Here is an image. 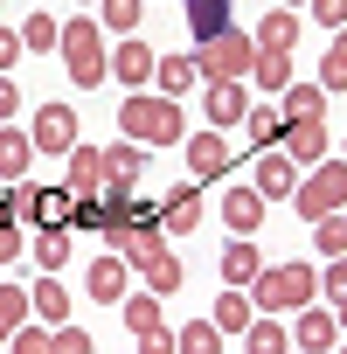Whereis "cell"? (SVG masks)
Instances as JSON below:
<instances>
[{"label":"cell","mask_w":347,"mask_h":354,"mask_svg":"<svg viewBox=\"0 0 347 354\" xmlns=\"http://www.w3.org/2000/svg\"><path fill=\"white\" fill-rule=\"evenodd\" d=\"M312 299H319V271L312 264H264L257 285H250V306L271 313V319L278 313H306Z\"/></svg>","instance_id":"obj_1"},{"label":"cell","mask_w":347,"mask_h":354,"mask_svg":"<svg viewBox=\"0 0 347 354\" xmlns=\"http://www.w3.org/2000/svg\"><path fill=\"white\" fill-rule=\"evenodd\" d=\"M118 132H125L132 146H174L188 125H181V104H174V97H146V91H132V97L118 104Z\"/></svg>","instance_id":"obj_2"},{"label":"cell","mask_w":347,"mask_h":354,"mask_svg":"<svg viewBox=\"0 0 347 354\" xmlns=\"http://www.w3.org/2000/svg\"><path fill=\"white\" fill-rule=\"evenodd\" d=\"M118 257L146 278V292L153 299H174L181 292V257H174L167 243H160V230H139V236H118Z\"/></svg>","instance_id":"obj_3"},{"label":"cell","mask_w":347,"mask_h":354,"mask_svg":"<svg viewBox=\"0 0 347 354\" xmlns=\"http://www.w3.org/2000/svg\"><path fill=\"white\" fill-rule=\"evenodd\" d=\"M63 70H70V84H104L111 77V56H104V28H97V15H77V21H63Z\"/></svg>","instance_id":"obj_4"},{"label":"cell","mask_w":347,"mask_h":354,"mask_svg":"<svg viewBox=\"0 0 347 354\" xmlns=\"http://www.w3.org/2000/svg\"><path fill=\"white\" fill-rule=\"evenodd\" d=\"M292 209L306 216V223H319V216H340L347 209V160H319V167H306L299 174V188H292Z\"/></svg>","instance_id":"obj_5"},{"label":"cell","mask_w":347,"mask_h":354,"mask_svg":"<svg viewBox=\"0 0 347 354\" xmlns=\"http://www.w3.org/2000/svg\"><path fill=\"white\" fill-rule=\"evenodd\" d=\"M250 63H257V42H250L243 28H229V35H216V42H195V70H202L209 84H243Z\"/></svg>","instance_id":"obj_6"},{"label":"cell","mask_w":347,"mask_h":354,"mask_svg":"<svg viewBox=\"0 0 347 354\" xmlns=\"http://www.w3.org/2000/svg\"><path fill=\"white\" fill-rule=\"evenodd\" d=\"M28 139H35V153H63V160H70V146H77V111H70V104H42L35 125H28Z\"/></svg>","instance_id":"obj_7"},{"label":"cell","mask_w":347,"mask_h":354,"mask_svg":"<svg viewBox=\"0 0 347 354\" xmlns=\"http://www.w3.org/2000/svg\"><path fill=\"white\" fill-rule=\"evenodd\" d=\"M229 139L223 132H195L188 139V167H195V188H209V181H223V174H229Z\"/></svg>","instance_id":"obj_8"},{"label":"cell","mask_w":347,"mask_h":354,"mask_svg":"<svg viewBox=\"0 0 347 354\" xmlns=\"http://www.w3.org/2000/svg\"><path fill=\"white\" fill-rule=\"evenodd\" d=\"M153 63H160V56H153V49H146L139 35H125V42L111 49V84L139 91V84H153Z\"/></svg>","instance_id":"obj_9"},{"label":"cell","mask_w":347,"mask_h":354,"mask_svg":"<svg viewBox=\"0 0 347 354\" xmlns=\"http://www.w3.org/2000/svg\"><path fill=\"white\" fill-rule=\"evenodd\" d=\"M278 153H285L292 167H319V160L333 153V132H326V125H285Z\"/></svg>","instance_id":"obj_10"},{"label":"cell","mask_w":347,"mask_h":354,"mask_svg":"<svg viewBox=\"0 0 347 354\" xmlns=\"http://www.w3.org/2000/svg\"><path fill=\"white\" fill-rule=\"evenodd\" d=\"M70 195H104V146H70V174H63Z\"/></svg>","instance_id":"obj_11"},{"label":"cell","mask_w":347,"mask_h":354,"mask_svg":"<svg viewBox=\"0 0 347 354\" xmlns=\"http://www.w3.org/2000/svg\"><path fill=\"white\" fill-rule=\"evenodd\" d=\"M160 230H167V236H195V230H202V188H174V195L160 202Z\"/></svg>","instance_id":"obj_12"},{"label":"cell","mask_w":347,"mask_h":354,"mask_svg":"<svg viewBox=\"0 0 347 354\" xmlns=\"http://www.w3.org/2000/svg\"><path fill=\"white\" fill-rule=\"evenodd\" d=\"M250 188H257L264 202H285V195L299 188V167H292V160L271 146V153H257V181H250Z\"/></svg>","instance_id":"obj_13"},{"label":"cell","mask_w":347,"mask_h":354,"mask_svg":"<svg viewBox=\"0 0 347 354\" xmlns=\"http://www.w3.org/2000/svg\"><path fill=\"white\" fill-rule=\"evenodd\" d=\"M299 28H306V21H299L292 8H271V15L257 21V35H250V42H257L264 56H292V42H299Z\"/></svg>","instance_id":"obj_14"},{"label":"cell","mask_w":347,"mask_h":354,"mask_svg":"<svg viewBox=\"0 0 347 354\" xmlns=\"http://www.w3.org/2000/svg\"><path fill=\"white\" fill-rule=\"evenodd\" d=\"M278 118H285V125H326V91H319V84H292V91L278 97Z\"/></svg>","instance_id":"obj_15"},{"label":"cell","mask_w":347,"mask_h":354,"mask_svg":"<svg viewBox=\"0 0 347 354\" xmlns=\"http://www.w3.org/2000/svg\"><path fill=\"white\" fill-rule=\"evenodd\" d=\"M257 271H264V250H257L250 236H236V243H223V285H236V292H250V285H257Z\"/></svg>","instance_id":"obj_16"},{"label":"cell","mask_w":347,"mask_h":354,"mask_svg":"<svg viewBox=\"0 0 347 354\" xmlns=\"http://www.w3.org/2000/svg\"><path fill=\"white\" fill-rule=\"evenodd\" d=\"M125 278H132V264H125L118 250H104V257L91 264V278H84V292H91L97 306H111V299H125Z\"/></svg>","instance_id":"obj_17"},{"label":"cell","mask_w":347,"mask_h":354,"mask_svg":"<svg viewBox=\"0 0 347 354\" xmlns=\"http://www.w3.org/2000/svg\"><path fill=\"white\" fill-rule=\"evenodd\" d=\"M146 174V146H132V139H111L104 146V188H132Z\"/></svg>","instance_id":"obj_18"},{"label":"cell","mask_w":347,"mask_h":354,"mask_svg":"<svg viewBox=\"0 0 347 354\" xmlns=\"http://www.w3.org/2000/svg\"><path fill=\"white\" fill-rule=\"evenodd\" d=\"M28 250H35V264H42V271H56V278H63V264H70V250H77V230H70V223H49V230H35V243H28Z\"/></svg>","instance_id":"obj_19"},{"label":"cell","mask_w":347,"mask_h":354,"mask_svg":"<svg viewBox=\"0 0 347 354\" xmlns=\"http://www.w3.org/2000/svg\"><path fill=\"white\" fill-rule=\"evenodd\" d=\"M292 347L299 354H333V313L326 306H306L299 326H292Z\"/></svg>","instance_id":"obj_20"},{"label":"cell","mask_w":347,"mask_h":354,"mask_svg":"<svg viewBox=\"0 0 347 354\" xmlns=\"http://www.w3.org/2000/svg\"><path fill=\"white\" fill-rule=\"evenodd\" d=\"M223 223H229L236 236H250V230L264 223V195H257V188H223Z\"/></svg>","instance_id":"obj_21"},{"label":"cell","mask_w":347,"mask_h":354,"mask_svg":"<svg viewBox=\"0 0 347 354\" xmlns=\"http://www.w3.org/2000/svg\"><path fill=\"white\" fill-rule=\"evenodd\" d=\"M28 306H35V319H42V326H70V292H63V278H56V271H42V285L28 292Z\"/></svg>","instance_id":"obj_22"},{"label":"cell","mask_w":347,"mask_h":354,"mask_svg":"<svg viewBox=\"0 0 347 354\" xmlns=\"http://www.w3.org/2000/svg\"><path fill=\"white\" fill-rule=\"evenodd\" d=\"M28 160H35V139L0 125V181H28Z\"/></svg>","instance_id":"obj_23"},{"label":"cell","mask_w":347,"mask_h":354,"mask_svg":"<svg viewBox=\"0 0 347 354\" xmlns=\"http://www.w3.org/2000/svg\"><path fill=\"white\" fill-rule=\"evenodd\" d=\"M243 111H250V91L243 84H209V125L223 132V125H243Z\"/></svg>","instance_id":"obj_24"},{"label":"cell","mask_w":347,"mask_h":354,"mask_svg":"<svg viewBox=\"0 0 347 354\" xmlns=\"http://www.w3.org/2000/svg\"><path fill=\"white\" fill-rule=\"evenodd\" d=\"M250 319H257V306H250V292H223L216 299V313H209V326L229 340V333H250Z\"/></svg>","instance_id":"obj_25"},{"label":"cell","mask_w":347,"mask_h":354,"mask_svg":"<svg viewBox=\"0 0 347 354\" xmlns=\"http://www.w3.org/2000/svg\"><path fill=\"white\" fill-rule=\"evenodd\" d=\"M188 8V28H195V42H216V35H229V0H181Z\"/></svg>","instance_id":"obj_26"},{"label":"cell","mask_w":347,"mask_h":354,"mask_svg":"<svg viewBox=\"0 0 347 354\" xmlns=\"http://www.w3.org/2000/svg\"><path fill=\"white\" fill-rule=\"evenodd\" d=\"M153 84H160V97H181V91L202 84V70H195V56H160L153 63Z\"/></svg>","instance_id":"obj_27"},{"label":"cell","mask_w":347,"mask_h":354,"mask_svg":"<svg viewBox=\"0 0 347 354\" xmlns=\"http://www.w3.org/2000/svg\"><path fill=\"white\" fill-rule=\"evenodd\" d=\"M243 354H292V326H278L271 313H257L250 333H243Z\"/></svg>","instance_id":"obj_28"},{"label":"cell","mask_w":347,"mask_h":354,"mask_svg":"<svg viewBox=\"0 0 347 354\" xmlns=\"http://www.w3.org/2000/svg\"><path fill=\"white\" fill-rule=\"evenodd\" d=\"M250 84H257V91H271V97H285V91L299 84V77H292V56H264V49H257V63H250Z\"/></svg>","instance_id":"obj_29"},{"label":"cell","mask_w":347,"mask_h":354,"mask_svg":"<svg viewBox=\"0 0 347 354\" xmlns=\"http://www.w3.org/2000/svg\"><path fill=\"white\" fill-rule=\"evenodd\" d=\"M243 132H250V146H257V153H271V146L285 139V118H278V104H250V111H243Z\"/></svg>","instance_id":"obj_30"},{"label":"cell","mask_w":347,"mask_h":354,"mask_svg":"<svg viewBox=\"0 0 347 354\" xmlns=\"http://www.w3.org/2000/svg\"><path fill=\"white\" fill-rule=\"evenodd\" d=\"M28 313H35V306H28V292L0 278V347H8V340H15L21 326H28Z\"/></svg>","instance_id":"obj_31"},{"label":"cell","mask_w":347,"mask_h":354,"mask_svg":"<svg viewBox=\"0 0 347 354\" xmlns=\"http://www.w3.org/2000/svg\"><path fill=\"white\" fill-rule=\"evenodd\" d=\"M319 91L333 97V91H347V28L326 42V56H319Z\"/></svg>","instance_id":"obj_32"},{"label":"cell","mask_w":347,"mask_h":354,"mask_svg":"<svg viewBox=\"0 0 347 354\" xmlns=\"http://www.w3.org/2000/svg\"><path fill=\"white\" fill-rule=\"evenodd\" d=\"M174 354H223V333L209 319H188L181 333H174Z\"/></svg>","instance_id":"obj_33"},{"label":"cell","mask_w":347,"mask_h":354,"mask_svg":"<svg viewBox=\"0 0 347 354\" xmlns=\"http://www.w3.org/2000/svg\"><path fill=\"white\" fill-rule=\"evenodd\" d=\"M139 8H146V0H97V28L132 35V28H139Z\"/></svg>","instance_id":"obj_34"},{"label":"cell","mask_w":347,"mask_h":354,"mask_svg":"<svg viewBox=\"0 0 347 354\" xmlns=\"http://www.w3.org/2000/svg\"><path fill=\"white\" fill-rule=\"evenodd\" d=\"M56 42H63V21H56V15H28V21H21V49L42 56V49H56Z\"/></svg>","instance_id":"obj_35"},{"label":"cell","mask_w":347,"mask_h":354,"mask_svg":"<svg viewBox=\"0 0 347 354\" xmlns=\"http://www.w3.org/2000/svg\"><path fill=\"white\" fill-rule=\"evenodd\" d=\"M70 202H77L70 188H35V216H28V223H42V230H49V223H70Z\"/></svg>","instance_id":"obj_36"},{"label":"cell","mask_w":347,"mask_h":354,"mask_svg":"<svg viewBox=\"0 0 347 354\" xmlns=\"http://www.w3.org/2000/svg\"><path fill=\"white\" fill-rule=\"evenodd\" d=\"M70 230H77V236H104V202H97V195H77V202H70Z\"/></svg>","instance_id":"obj_37"},{"label":"cell","mask_w":347,"mask_h":354,"mask_svg":"<svg viewBox=\"0 0 347 354\" xmlns=\"http://www.w3.org/2000/svg\"><path fill=\"white\" fill-rule=\"evenodd\" d=\"M312 243H319V257H347V216H319Z\"/></svg>","instance_id":"obj_38"},{"label":"cell","mask_w":347,"mask_h":354,"mask_svg":"<svg viewBox=\"0 0 347 354\" xmlns=\"http://www.w3.org/2000/svg\"><path fill=\"white\" fill-rule=\"evenodd\" d=\"M118 313H125L132 333H153V326H160V299H153V292H146V299H118Z\"/></svg>","instance_id":"obj_39"},{"label":"cell","mask_w":347,"mask_h":354,"mask_svg":"<svg viewBox=\"0 0 347 354\" xmlns=\"http://www.w3.org/2000/svg\"><path fill=\"white\" fill-rule=\"evenodd\" d=\"M8 354H56V326H21L8 340Z\"/></svg>","instance_id":"obj_40"},{"label":"cell","mask_w":347,"mask_h":354,"mask_svg":"<svg viewBox=\"0 0 347 354\" xmlns=\"http://www.w3.org/2000/svg\"><path fill=\"white\" fill-rule=\"evenodd\" d=\"M0 202H8L15 223H28V216H35V181H8V188H0Z\"/></svg>","instance_id":"obj_41"},{"label":"cell","mask_w":347,"mask_h":354,"mask_svg":"<svg viewBox=\"0 0 347 354\" xmlns=\"http://www.w3.org/2000/svg\"><path fill=\"white\" fill-rule=\"evenodd\" d=\"M319 292H326L333 306L347 299V257H326V271H319Z\"/></svg>","instance_id":"obj_42"},{"label":"cell","mask_w":347,"mask_h":354,"mask_svg":"<svg viewBox=\"0 0 347 354\" xmlns=\"http://www.w3.org/2000/svg\"><path fill=\"white\" fill-rule=\"evenodd\" d=\"M306 8H312V21H319V28H333V35L347 28V0H306Z\"/></svg>","instance_id":"obj_43"},{"label":"cell","mask_w":347,"mask_h":354,"mask_svg":"<svg viewBox=\"0 0 347 354\" xmlns=\"http://www.w3.org/2000/svg\"><path fill=\"white\" fill-rule=\"evenodd\" d=\"M56 354H97L84 326H56Z\"/></svg>","instance_id":"obj_44"},{"label":"cell","mask_w":347,"mask_h":354,"mask_svg":"<svg viewBox=\"0 0 347 354\" xmlns=\"http://www.w3.org/2000/svg\"><path fill=\"white\" fill-rule=\"evenodd\" d=\"M15 56H28V49H21V28H8V21H0V77L15 70Z\"/></svg>","instance_id":"obj_45"},{"label":"cell","mask_w":347,"mask_h":354,"mask_svg":"<svg viewBox=\"0 0 347 354\" xmlns=\"http://www.w3.org/2000/svg\"><path fill=\"white\" fill-rule=\"evenodd\" d=\"M139 354H174V333H167V326H153V333H139Z\"/></svg>","instance_id":"obj_46"},{"label":"cell","mask_w":347,"mask_h":354,"mask_svg":"<svg viewBox=\"0 0 347 354\" xmlns=\"http://www.w3.org/2000/svg\"><path fill=\"white\" fill-rule=\"evenodd\" d=\"M15 111H21V91H15V77H0V125H8Z\"/></svg>","instance_id":"obj_47"},{"label":"cell","mask_w":347,"mask_h":354,"mask_svg":"<svg viewBox=\"0 0 347 354\" xmlns=\"http://www.w3.org/2000/svg\"><path fill=\"white\" fill-rule=\"evenodd\" d=\"M333 326H347V299H340V306H333Z\"/></svg>","instance_id":"obj_48"},{"label":"cell","mask_w":347,"mask_h":354,"mask_svg":"<svg viewBox=\"0 0 347 354\" xmlns=\"http://www.w3.org/2000/svg\"><path fill=\"white\" fill-rule=\"evenodd\" d=\"M285 8H306V0H285Z\"/></svg>","instance_id":"obj_49"},{"label":"cell","mask_w":347,"mask_h":354,"mask_svg":"<svg viewBox=\"0 0 347 354\" xmlns=\"http://www.w3.org/2000/svg\"><path fill=\"white\" fill-rule=\"evenodd\" d=\"M340 160H347V139H340Z\"/></svg>","instance_id":"obj_50"},{"label":"cell","mask_w":347,"mask_h":354,"mask_svg":"<svg viewBox=\"0 0 347 354\" xmlns=\"http://www.w3.org/2000/svg\"><path fill=\"white\" fill-rule=\"evenodd\" d=\"M340 354H347V340H340Z\"/></svg>","instance_id":"obj_51"},{"label":"cell","mask_w":347,"mask_h":354,"mask_svg":"<svg viewBox=\"0 0 347 354\" xmlns=\"http://www.w3.org/2000/svg\"><path fill=\"white\" fill-rule=\"evenodd\" d=\"M340 216H347V209H340Z\"/></svg>","instance_id":"obj_52"}]
</instances>
